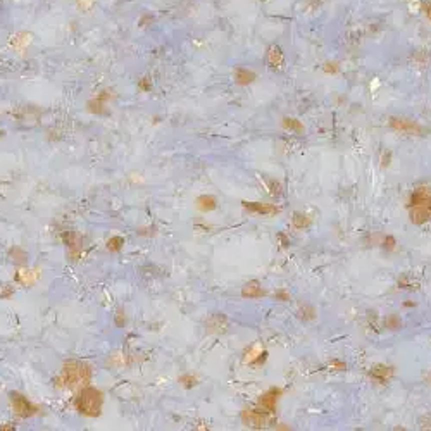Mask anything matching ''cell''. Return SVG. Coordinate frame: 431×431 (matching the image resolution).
Here are the masks:
<instances>
[{"label":"cell","instance_id":"7a4b0ae2","mask_svg":"<svg viewBox=\"0 0 431 431\" xmlns=\"http://www.w3.org/2000/svg\"><path fill=\"white\" fill-rule=\"evenodd\" d=\"M88 376H90V371H88L83 364H78V362H71L64 369V378H66V381H68V385H78V383H81V381H87Z\"/></svg>","mask_w":431,"mask_h":431},{"label":"cell","instance_id":"8992f818","mask_svg":"<svg viewBox=\"0 0 431 431\" xmlns=\"http://www.w3.org/2000/svg\"><path fill=\"white\" fill-rule=\"evenodd\" d=\"M410 207H422L431 211V192L426 188H417L410 195Z\"/></svg>","mask_w":431,"mask_h":431},{"label":"cell","instance_id":"2e32d148","mask_svg":"<svg viewBox=\"0 0 431 431\" xmlns=\"http://www.w3.org/2000/svg\"><path fill=\"white\" fill-rule=\"evenodd\" d=\"M119 243H123V238H119V236L118 238H112L111 242H109V248H112V250H119V247H121Z\"/></svg>","mask_w":431,"mask_h":431},{"label":"cell","instance_id":"52a82bcc","mask_svg":"<svg viewBox=\"0 0 431 431\" xmlns=\"http://www.w3.org/2000/svg\"><path fill=\"white\" fill-rule=\"evenodd\" d=\"M243 207L248 209L252 212H257V214H264V216H273L278 214V207L271 204H259V202H243Z\"/></svg>","mask_w":431,"mask_h":431},{"label":"cell","instance_id":"5b68a950","mask_svg":"<svg viewBox=\"0 0 431 431\" xmlns=\"http://www.w3.org/2000/svg\"><path fill=\"white\" fill-rule=\"evenodd\" d=\"M390 126L397 131H402L405 135H421V126L414 121H409V119H397L391 118L390 119Z\"/></svg>","mask_w":431,"mask_h":431},{"label":"cell","instance_id":"7c38bea8","mask_svg":"<svg viewBox=\"0 0 431 431\" xmlns=\"http://www.w3.org/2000/svg\"><path fill=\"white\" fill-rule=\"evenodd\" d=\"M197 204H199V209H202V211H212V209H216V199L211 195L199 197Z\"/></svg>","mask_w":431,"mask_h":431},{"label":"cell","instance_id":"5bb4252c","mask_svg":"<svg viewBox=\"0 0 431 431\" xmlns=\"http://www.w3.org/2000/svg\"><path fill=\"white\" fill-rule=\"evenodd\" d=\"M283 126L286 130H292V131H297V133H302L304 131V126L297 121V119H290V118H285L283 119Z\"/></svg>","mask_w":431,"mask_h":431},{"label":"cell","instance_id":"8fae6325","mask_svg":"<svg viewBox=\"0 0 431 431\" xmlns=\"http://www.w3.org/2000/svg\"><path fill=\"white\" fill-rule=\"evenodd\" d=\"M410 219L416 224H422L428 219H431V211L429 209H422V207H412V211H410Z\"/></svg>","mask_w":431,"mask_h":431},{"label":"cell","instance_id":"30bf717a","mask_svg":"<svg viewBox=\"0 0 431 431\" xmlns=\"http://www.w3.org/2000/svg\"><path fill=\"white\" fill-rule=\"evenodd\" d=\"M242 295H243L245 298H247V297H248V298H257V297H262L264 290L261 288V285H259L257 281H250V283H247V285L243 286Z\"/></svg>","mask_w":431,"mask_h":431},{"label":"cell","instance_id":"6da1fadb","mask_svg":"<svg viewBox=\"0 0 431 431\" xmlns=\"http://www.w3.org/2000/svg\"><path fill=\"white\" fill-rule=\"evenodd\" d=\"M76 407L85 416H97L102 407V393L95 388H85L76 400Z\"/></svg>","mask_w":431,"mask_h":431},{"label":"cell","instance_id":"4fadbf2b","mask_svg":"<svg viewBox=\"0 0 431 431\" xmlns=\"http://www.w3.org/2000/svg\"><path fill=\"white\" fill-rule=\"evenodd\" d=\"M292 223H293L295 228H298V230H300V228L307 226V224L310 223V219H309V216L300 214V212H295L293 217H292Z\"/></svg>","mask_w":431,"mask_h":431},{"label":"cell","instance_id":"ba28073f","mask_svg":"<svg viewBox=\"0 0 431 431\" xmlns=\"http://www.w3.org/2000/svg\"><path fill=\"white\" fill-rule=\"evenodd\" d=\"M13 405H14L16 414H19V416L25 417L31 414V403L26 400L25 397H21V395H18V393L13 395Z\"/></svg>","mask_w":431,"mask_h":431},{"label":"cell","instance_id":"3957f363","mask_svg":"<svg viewBox=\"0 0 431 431\" xmlns=\"http://www.w3.org/2000/svg\"><path fill=\"white\" fill-rule=\"evenodd\" d=\"M242 419L247 426H252V428H262V426L269 424L271 419L269 414L262 412L259 409H247L242 412Z\"/></svg>","mask_w":431,"mask_h":431},{"label":"cell","instance_id":"e0dca14e","mask_svg":"<svg viewBox=\"0 0 431 431\" xmlns=\"http://www.w3.org/2000/svg\"><path fill=\"white\" fill-rule=\"evenodd\" d=\"M180 381L183 383L185 386H193V385H195V378H192V376H183Z\"/></svg>","mask_w":431,"mask_h":431},{"label":"cell","instance_id":"ac0fdd59","mask_svg":"<svg viewBox=\"0 0 431 431\" xmlns=\"http://www.w3.org/2000/svg\"><path fill=\"white\" fill-rule=\"evenodd\" d=\"M276 295H278L279 298H283V300H288V295H286L285 292H278Z\"/></svg>","mask_w":431,"mask_h":431},{"label":"cell","instance_id":"277c9868","mask_svg":"<svg viewBox=\"0 0 431 431\" xmlns=\"http://www.w3.org/2000/svg\"><path fill=\"white\" fill-rule=\"evenodd\" d=\"M279 395H281V390H279V388H269V390L259 398L257 409L266 414H273L274 409H276V402H278Z\"/></svg>","mask_w":431,"mask_h":431},{"label":"cell","instance_id":"9c48e42d","mask_svg":"<svg viewBox=\"0 0 431 431\" xmlns=\"http://www.w3.org/2000/svg\"><path fill=\"white\" fill-rule=\"evenodd\" d=\"M393 374V367L390 366H376L374 369L371 371V378L376 379L379 383H386V379Z\"/></svg>","mask_w":431,"mask_h":431},{"label":"cell","instance_id":"9a60e30c","mask_svg":"<svg viewBox=\"0 0 431 431\" xmlns=\"http://www.w3.org/2000/svg\"><path fill=\"white\" fill-rule=\"evenodd\" d=\"M385 324H386L390 329H397V328H400V321H398V317H395V316L386 317V319H385Z\"/></svg>","mask_w":431,"mask_h":431}]
</instances>
